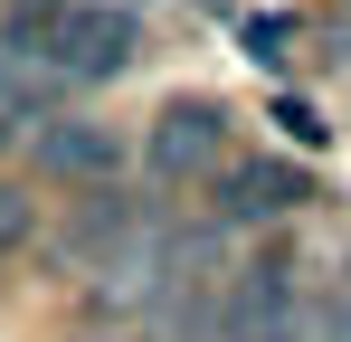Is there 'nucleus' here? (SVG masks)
Segmentation results:
<instances>
[{"label": "nucleus", "mask_w": 351, "mask_h": 342, "mask_svg": "<svg viewBox=\"0 0 351 342\" xmlns=\"http://www.w3.org/2000/svg\"><path fill=\"white\" fill-rule=\"evenodd\" d=\"M276 333H304V257L294 247H256L228 276L219 342H276Z\"/></svg>", "instance_id": "obj_1"}, {"label": "nucleus", "mask_w": 351, "mask_h": 342, "mask_svg": "<svg viewBox=\"0 0 351 342\" xmlns=\"http://www.w3.org/2000/svg\"><path fill=\"white\" fill-rule=\"evenodd\" d=\"M29 67H48L58 86H105V76H123L133 67V19L123 10H105V0H76L58 29L38 38V57Z\"/></svg>", "instance_id": "obj_2"}, {"label": "nucleus", "mask_w": 351, "mask_h": 342, "mask_svg": "<svg viewBox=\"0 0 351 342\" xmlns=\"http://www.w3.org/2000/svg\"><path fill=\"white\" fill-rule=\"evenodd\" d=\"M219 162H228V105H209V95H171V105L152 114L143 171H152L162 190H190V181H209Z\"/></svg>", "instance_id": "obj_3"}, {"label": "nucleus", "mask_w": 351, "mask_h": 342, "mask_svg": "<svg viewBox=\"0 0 351 342\" xmlns=\"http://www.w3.org/2000/svg\"><path fill=\"white\" fill-rule=\"evenodd\" d=\"M313 200V171L294 162H219L209 171V219L219 228H276Z\"/></svg>", "instance_id": "obj_4"}, {"label": "nucleus", "mask_w": 351, "mask_h": 342, "mask_svg": "<svg viewBox=\"0 0 351 342\" xmlns=\"http://www.w3.org/2000/svg\"><path fill=\"white\" fill-rule=\"evenodd\" d=\"M143 238H152V209H143V200H123L114 181H105V190H86V209L66 219V257H76V266H95V276H114Z\"/></svg>", "instance_id": "obj_5"}, {"label": "nucleus", "mask_w": 351, "mask_h": 342, "mask_svg": "<svg viewBox=\"0 0 351 342\" xmlns=\"http://www.w3.org/2000/svg\"><path fill=\"white\" fill-rule=\"evenodd\" d=\"M114 162H123L114 124H86V114H48V124H38V171L105 190V181H114Z\"/></svg>", "instance_id": "obj_6"}, {"label": "nucleus", "mask_w": 351, "mask_h": 342, "mask_svg": "<svg viewBox=\"0 0 351 342\" xmlns=\"http://www.w3.org/2000/svg\"><path fill=\"white\" fill-rule=\"evenodd\" d=\"M29 228H38V200H29L19 181H0V257H19V247H29Z\"/></svg>", "instance_id": "obj_7"}, {"label": "nucleus", "mask_w": 351, "mask_h": 342, "mask_svg": "<svg viewBox=\"0 0 351 342\" xmlns=\"http://www.w3.org/2000/svg\"><path fill=\"white\" fill-rule=\"evenodd\" d=\"M313 342H351V266L332 276V295H323V333Z\"/></svg>", "instance_id": "obj_8"}, {"label": "nucleus", "mask_w": 351, "mask_h": 342, "mask_svg": "<svg viewBox=\"0 0 351 342\" xmlns=\"http://www.w3.org/2000/svg\"><path fill=\"white\" fill-rule=\"evenodd\" d=\"M276 342H304V333H276Z\"/></svg>", "instance_id": "obj_9"}]
</instances>
